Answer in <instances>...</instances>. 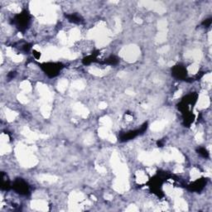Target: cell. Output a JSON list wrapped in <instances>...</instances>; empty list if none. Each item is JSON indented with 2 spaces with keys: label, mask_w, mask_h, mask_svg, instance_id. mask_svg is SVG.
Here are the masks:
<instances>
[{
  "label": "cell",
  "mask_w": 212,
  "mask_h": 212,
  "mask_svg": "<svg viewBox=\"0 0 212 212\" xmlns=\"http://www.w3.org/2000/svg\"><path fill=\"white\" fill-rule=\"evenodd\" d=\"M60 65H61L60 64L57 63H47L43 65L42 69L49 76L53 77L55 75H57L61 70V67Z\"/></svg>",
  "instance_id": "1"
},
{
  "label": "cell",
  "mask_w": 212,
  "mask_h": 212,
  "mask_svg": "<svg viewBox=\"0 0 212 212\" xmlns=\"http://www.w3.org/2000/svg\"><path fill=\"white\" fill-rule=\"evenodd\" d=\"M28 21H29L28 14L27 13H23V14L17 15L16 18H15V20H14V23L17 25V27H19L20 29H23L27 26V23H28Z\"/></svg>",
  "instance_id": "2"
},
{
  "label": "cell",
  "mask_w": 212,
  "mask_h": 212,
  "mask_svg": "<svg viewBox=\"0 0 212 212\" xmlns=\"http://www.w3.org/2000/svg\"><path fill=\"white\" fill-rule=\"evenodd\" d=\"M14 188L17 192L19 193V194L25 195L28 192V187H27V184L23 180L16 181L15 183H14Z\"/></svg>",
  "instance_id": "3"
},
{
  "label": "cell",
  "mask_w": 212,
  "mask_h": 212,
  "mask_svg": "<svg viewBox=\"0 0 212 212\" xmlns=\"http://www.w3.org/2000/svg\"><path fill=\"white\" fill-rule=\"evenodd\" d=\"M172 74L175 77L179 79H184L187 76V70L185 68L181 67L180 65H176V67L173 68Z\"/></svg>",
  "instance_id": "4"
},
{
  "label": "cell",
  "mask_w": 212,
  "mask_h": 212,
  "mask_svg": "<svg viewBox=\"0 0 212 212\" xmlns=\"http://www.w3.org/2000/svg\"><path fill=\"white\" fill-rule=\"evenodd\" d=\"M204 185H205V181L204 180H199L196 181V182H194L191 186V187H192V190H196V191H199V190H201V188H203Z\"/></svg>",
  "instance_id": "5"
},
{
  "label": "cell",
  "mask_w": 212,
  "mask_h": 212,
  "mask_svg": "<svg viewBox=\"0 0 212 212\" xmlns=\"http://www.w3.org/2000/svg\"><path fill=\"white\" fill-rule=\"evenodd\" d=\"M67 18H69V20L70 22H72V23H80L81 22V18L79 16H77L75 14H71V15H67Z\"/></svg>",
  "instance_id": "6"
},
{
  "label": "cell",
  "mask_w": 212,
  "mask_h": 212,
  "mask_svg": "<svg viewBox=\"0 0 212 212\" xmlns=\"http://www.w3.org/2000/svg\"><path fill=\"white\" fill-rule=\"evenodd\" d=\"M199 153H200V154H201V155L203 156L204 158H207L208 157V153L207 151H206V149L203 148H201L199 149Z\"/></svg>",
  "instance_id": "7"
},
{
  "label": "cell",
  "mask_w": 212,
  "mask_h": 212,
  "mask_svg": "<svg viewBox=\"0 0 212 212\" xmlns=\"http://www.w3.org/2000/svg\"><path fill=\"white\" fill-rule=\"evenodd\" d=\"M32 53H33L34 57H35L36 59H39L40 58V57H41V53H40L39 52H37V51H33Z\"/></svg>",
  "instance_id": "8"
}]
</instances>
